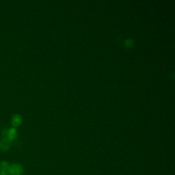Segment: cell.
<instances>
[{
    "label": "cell",
    "instance_id": "cell-1",
    "mask_svg": "<svg viewBox=\"0 0 175 175\" xmlns=\"http://www.w3.org/2000/svg\"><path fill=\"white\" fill-rule=\"evenodd\" d=\"M23 166L19 163H15L10 166L8 174L11 175H21L23 174Z\"/></svg>",
    "mask_w": 175,
    "mask_h": 175
},
{
    "label": "cell",
    "instance_id": "cell-2",
    "mask_svg": "<svg viewBox=\"0 0 175 175\" xmlns=\"http://www.w3.org/2000/svg\"><path fill=\"white\" fill-rule=\"evenodd\" d=\"M10 143H11V142H10L6 138L3 137L2 139L0 140V151H7L10 148Z\"/></svg>",
    "mask_w": 175,
    "mask_h": 175
},
{
    "label": "cell",
    "instance_id": "cell-3",
    "mask_svg": "<svg viewBox=\"0 0 175 175\" xmlns=\"http://www.w3.org/2000/svg\"><path fill=\"white\" fill-rule=\"evenodd\" d=\"M12 124L14 127H17L22 122V118L19 114H15L12 118Z\"/></svg>",
    "mask_w": 175,
    "mask_h": 175
},
{
    "label": "cell",
    "instance_id": "cell-4",
    "mask_svg": "<svg viewBox=\"0 0 175 175\" xmlns=\"http://www.w3.org/2000/svg\"><path fill=\"white\" fill-rule=\"evenodd\" d=\"M10 164L7 162H5V161H3L1 163H0V171L2 172H4L8 174V171H9V168H10Z\"/></svg>",
    "mask_w": 175,
    "mask_h": 175
},
{
    "label": "cell",
    "instance_id": "cell-5",
    "mask_svg": "<svg viewBox=\"0 0 175 175\" xmlns=\"http://www.w3.org/2000/svg\"><path fill=\"white\" fill-rule=\"evenodd\" d=\"M124 45L127 47L128 48H131L133 47L134 45V41L132 39H127V40L124 41Z\"/></svg>",
    "mask_w": 175,
    "mask_h": 175
},
{
    "label": "cell",
    "instance_id": "cell-6",
    "mask_svg": "<svg viewBox=\"0 0 175 175\" xmlns=\"http://www.w3.org/2000/svg\"><path fill=\"white\" fill-rule=\"evenodd\" d=\"M8 174L4 173V172H2V171H0V175H8Z\"/></svg>",
    "mask_w": 175,
    "mask_h": 175
}]
</instances>
